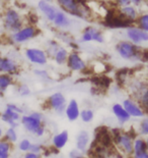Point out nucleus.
Listing matches in <instances>:
<instances>
[{
    "mask_svg": "<svg viewBox=\"0 0 148 158\" xmlns=\"http://www.w3.org/2000/svg\"><path fill=\"white\" fill-rule=\"evenodd\" d=\"M21 124L26 132L36 137H43L46 133L44 115L40 111H33L29 114H22Z\"/></svg>",
    "mask_w": 148,
    "mask_h": 158,
    "instance_id": "nucleus-1",
    "label": "nucleus"
},
{
    "mask_svg": "<svg viewBox=\"0 0 148 158\" xmlns=\"http://www.w3.org/2000/svg\"><path fill=\"white\" fill-rule=\"evenodd\" d=\"M112 139L115 141L118 149L121 151V153L124 154L126 157L131 158L134 154V139L135 136L132 135L130 132H123L120 130H114Z\"/></svg>",
    "mask_w": 148,
    "mask_h": 158,
    "instance_id": "nucleus-2",
    "label": "nucleus"
},
{
    "mask_svg": "<svg viewBox=\"0 0 148 158\" xmlns=\"http://www.w3.org/2000/svg\"><path fill=\"white\" fill-rule=\"evenodd\" d=\"M60 7L66 13L79 19H86L89 15V8L85 0H57Z\"/></svg>",
    "mask_w": 148,
    "mask_h": 158,
    "instance_id": "nucleus-3",
    "label": "nucleus"
},
{
    "mask_svg": "<svg viewBox=\"0 0 148 158\" xmlns=\"http://www.w3.org/2000/svg\"><path fill=\"white\" fill-rule=\"evenodd\" d=\"M116 50L121 58L125 60H140L142 49L130 41H121L117 44Z\"/></svg>",
    "mask_w": 148,
    "mask_h": 158,
    "instance_id": "nucleus-4",
    "label": "nucleus"
},
{
    "mask_svg": "<svg viewBox=\"0 0 148 158\" xmlns=\"http://www.w3.org/2000/svg\"><path fill=\"white\" fill-rule=\"evenodd\" d=\"M3 27L6 31L14 33L18 31L23 27V22L21 15L13 8H8L5 11L4 18H3Z\"/></svg>",
    "mask_w": 148,
    "mask_h": 158,
    "instance_id": "nucleus-5",
    "label": "nucleus"
},
{
    "mask_svg": "<svg viewBox=\"0 0 148 158\" xmlns=\"http://www.w3.org/2000/svg\"><path fill=\"white\" fill-rule=\"evenodd\" d=\"M67 100L64 94L61 92H55L52 95H50L47 99V104L49 108L52 109L54 112L58 115L62 116L65 114V109L67 106Z\"/></svg>",
    "mask_w": 148,
    "mask_h": 158,
    "instance_id": "nucleus-6",
    "label": "nucleus"
},
{
    "mask_svg": "<svg viewBox=\"0 0 148 158\" xmlns=\"http://www.w3.org/2000/svg\"><path fill=\"white\" fill-rule=\"evenodd\" d=\"M38 33L39 31L35 26H23L18 31L12 33L11 39L13 43L21 44V43L28 42L29 40L35 38L38 35Z\"/></svg>",
    "mask_w": 148,
    "mask_h": 158,
    "instance_id": "nucleus-7",
    "label": "nucleus"
},
{
    "mask_svg": "<svg viewBox=\"0 0 148 158\" xmlns=\"http://www.w3.org/2000/svg\"><path fill=\"white\" fill-rule=\"evenodd\" d=\"M25 55L26 59L33 64L36 65H45L48 63V54L45 50L37 47L26 48L25 50Z\"/></svg>",
    "mask_w": 148,
    "mask_h": 158,
    "instance_id": "nucleus-8",
    "label": "nucleus"
},
{
    "mask_svg": "<svg viewBox=\"0 0 148 158\" xmlns=\"http://www.w3.org/2000/svg\"><path fill=\"white\" fill-rule=\"evenodd\" d=\"M126 36L128 40L133 44L139 46L142 43L148 42V33L143 31L137 26H131L126 30Z\"/></svg>",
    "mask_w": 148,
    "mask_h": 158,
    "instance_id": "nucleus-9",
    "label": "nucleus"
},
{
    "mask_svg": "<svg viewBox=\"0 0 148 158\" xmlns=\"http://www.w3.org/2000/svg\"><path fill=\"white\" fill-rule=\"evenodd\" d=\"M122 105L124 106V108L126 109L128 114L131 116V118H132V117L133 118H142V117L146 115L145 111L143 110L140 104L133 98L125 99L123 101Z\"/></svg>",
    "mask_w": 148,
    "mask_h": 158,
    "instance_id": "nucleus-10",
    "label": "nucleus"
},
{
    "mask_svg": "<svg viewBox=\"0 0 148 158\" xmlns=\"http://www.w3.org/2000/svg\"><path fill=\"white\" fill-rule=\"evenodd\" d=\"M81 42H97V43H103L105 41V38H103V35L100 30L95 27H86V28L82 31L81 34Z\"/></svg>",
    "mask_w": 148,
    "mask_h": 158,
    "instance_id": "nucleus-11",
    "label": "nucleus"
},
{
    "mask_svg": "<svg viewBox=\"0 0 148 158\" xmlns=\"http://www.w3.org/2000/svg\"><path fill=\"white\" fill-rule=\"evenodd\" d=\"M67 66L72 72H83L86 69V63L78 52L72 51L69 53L67 59Z\"/></svg>",
    "mask_w": 148,
    "mask_h": 158,
    "instance_id": "nucleus-12",
    "label": "nucleus"
},
{
    "mask_svg": "<svg viewBox=\"0 0 148 158\" xmlns=\"http://www.w3.org/2000/svg\"><path fill=\"white\" fill-rule=\"evenodd\" d=\"M21 114L13 111V110L7 108V107L4 109V111L1 113V116H0V119L3 123L8 124V127H15V129L21 123Z\"/></svg>",
    "mask_w": 148,
    "mask_h": 158,
    "instance_id": "nucleus-13",
    "label": "nucleus"
},
{
    "mask_svg": "<svg viewBox=\"0 0 148 158\" xmlns=\"http://www.w3.org/2000/svg\"><path fill=\"white\" fill-rule=\"evenodd\" d=\"M38 8L43 13V15L45 16L47 21L51 23H53L54 19H55V16L57 15V11L59 9L56 6L51 4L49 1H46V0H40L38 3Z\"/></svg>",
    "mask_w": 148,
    "mask_h": 158,
    "instance_id": "nucleus-14",
    "label": "nucleus"
},
{
    "mask_svg": "<svg viewBox=\"0 0 148 158\" xmlns=\"http://www.w3.org/2000/svg\"><path fill=\"white\" fill-rule=\"evenodd\" d=\"M18 72V64L12 58L0 56V73L5 75H15Z\"/></svg>",
    "mask_w": 148,
    "mask_h": 158,
    "instance_id": "nucleus-15",
    "label": "nucleus"
},
{
    "mask_svg": "<svg viewBox=\"0 0 148 158\" xmlns=\"http://www.w3.org/2000/svg\"><path fill=\"white\" fill-rule=\"evenodd\" d=\"M90 143V134L85 130L79 131L75 138V148L80 152L86 154Z\"/></svg>",
    "mask_w": 148,
    "mask_h": 158,
    "instance_id": "nucleus-16",
    "label": "nucleus"
},
{
    "mask_svg": "<svg viewBox=\"0 0 148 158\" xmlns=\"http://www.w3.org/2000/svg\"><path fill=\"white\" fill-rule=\"evenodd\" d=\"M66 118L69 120L70 123H74L76 120L79 119L80 116V108L79 104L77 102L76 99H70L68 103H67L66 109H65V114Z\"/></svg>",
    "mask_w": 148,
    "mask_h": 158,
    "instance_id": "nucleus-17",
    "label": "nucleus"
},
{
    "mask_svg": "<svg viewBox=\"0 0 148 158\" xmlns=\"http://www.w3.org/2000/svg\"><path fill=\"white\" fill-rule=\"evenodd\" d=\"M69 142V132L67 130H63L61 132L55 134L52 137L53 147L56 150H61L65 147Z\"/></svg>",
    "mask_w": 148,
    "mask_h": 158,
    "instance_id": "nucleus-18",
    "label": "nucleus"
},
{
    "mask_svg": "<svg viewBox=\"0 0 148 158\" xmlns=\"http://www.w3.org/2000/svg\"><path fill=\"white\" fill-rule=\"evenodd\" d=\"M112 112L117 118L118 123L120 124H125L130 122L131 116L128 114L126 109L124 108V106L121 103H115L112 106Z\"/></svg>",
    "mask_w": 148,
    "mask_h": 158,
    "instance_id": "nucleus-19",
    "label": "nucleus"
},
{
    "mask_svg": "<svg viewBox=\"0 0 148 158\" xmlns=\"http://www.w3.org/2000/svg\"><path fill=\"white\" fill-rule=\"evenodd\" d=\"M53 25L57 29H66L71 25V19L65 11L62 9H58L57 15L53 21Z\"/></svg>",
    "mask_w": 148,
    "mask_h": 158,
    "instance_id": "nucleus-20",
    "label": "nucleus"
},
{
    "mask_svg": "<svg viewBox=\"0 0 148 158\" xmlns=\"http://www.w3.org/2000/svg\"><path fill=\"white\" fill-rule=\"evenodd\" d=\"M119 11L124 18H126L127 19H129V21L133 22V23H136L138 16H139V13H138L137 9L135 8V6L132 4L120 7Z\"/></svg>",
    "mask_w": 148,
    "mask_h": 158,
    "instance_id": "nucleus-21",
    "label": "nucleus"
},
{
    "mask_svg": "<svg viewBox=\"0 0 148 158\" xmlns=\"http://www.w3.org/2000/svg\"><path fill=\"white\" fill-rule=\"evenodd\" d=\"M133 149H134V154H133V155H137V154H140V153L145 152V151H148L146 140L144 139L142 136L136 137L135 139H134Z\"/></svg>",
    "mask_w": 148,
    "mask_h": 158,
    "instance_id": "nucleus-22",
    "label": "nucleus"
},
{
    "mask_svg": "<svg viewBox=\"0 0 148 158\" xmlns=\"http://www.w3.org/2000/svg\"><path fill=\"white\" fill-rule=\"evenodd\" d=\"M68 55H69L68 50H67L65 47L60 46L59 49L57 50V52L55 53V55H54L53 58H54L55 62L58 65H63V64H65V63L67 62Z\"/></svg>",
    "mask_w": 148,
    "mask_h": 158,
    "instance_id": "nucleus-23",
    "label": "nucleus"
},
{
    "mask_svg": "<svg viewBox=\"0 0 148 158\" xmlns=\"http://www.w3.org/2000/svg\"><path fill=\"white\" fill-rule=\"evenodd\" d=\"M12 144L6 141L4 138L0 139V158H10Z\"/></svg>",
    "mask_w": 148,
    "mask_h": 158,
    "instance_id": "nucleus-24",
    "label": "nucleus"
},
{
    "mask_svg": "<svg viewBox=\"0 0 148 158\" xmlns=\"http://www.w3.org/2000/svg\"><path fill=\"white\" fill-rule=\"evenodd\" d=\"M3 138H4L6 141H8L9 143H11L12 145L15 144L18 141V134L16 132V129L15 127H8L4 132V137Z\"/></svg>",
    "mask_w": 148,
    "mask_h": 158,
    "instance_id": "nucleus-25",
    "label": "nucleus"
},
{
    "mask_svg": "<svg viewBox=\"0 0 148 158\" xmlns=\"http://www.w3.org/2000/svg\"><path fill=\"white\" fill-rule=\"evenodd\" d=\"M13 83V79L10 75L0 73V92H5Z\"/></svg>",
    "mask_w": 148,
    "mask_h": 158,
    "instance_id": "nucleus-26",
    "label": "nucleus"
},
{
    "mask_svg": "<svg viewBox=\"0 0 148 158\" xmlns=\"http://www.w3.org/2000/svg\"><path fill=\"white\" fill-rule=\"evenodd\" d=\"M79 118L81 119L82 123H89L95 119V112H93V110L90 108H84V109L80 110Z\"/></svg>",
    "mask_w": 148,
    "mask_h": 158,
    "instance_id": "nucleus-27",
    "label": "nucleus"
},
{
    "mask_svg": "<svg viewBox=\"0 0 148 158\" xmlns=\"http://www.w3.org/2000/svg\"><path fill=\"white\" fill-rule=\"evenodd\" d=\"M137 102L140 104L145 113H148V87L137 97Z\"/></svg>",
    "mask_w": 148,
    "mask_h": 158,
    "instance_id": "nucleus-28",
    "label": "nucleus"
},
{
    "mask_svg": "<svg viewBox=\"0 0 148 158\" xmlns=\"http://www.w3.org/2000/svg\"><path fill=\"white\" fill-rule=\"evenodd\" d=\"M138 133L141 136L148 137V114L141 118L139 124H138Z\"/></svg>",
    "mask_w": 148,
    "mask_h": 158,
    "instance_id": "nucleus-29",
    "label": "nucleus"
},
{
    "mask_svg": "<svg viewBox=\"0 0 148 158\" xmlns=\"http://www.w3.org/2000/svg\"><path fill=\"white\" fill-rule=\"evenodd\" d=\"M32 142L31 140L28 139V138H23L21 141L18 142V150L21 151L22 153H26V152H29V150H31V147H32Z\"/></svg>",
    "mask_w": 148,
    "mask_h": 158,
    "instance_id": "nucleus-30",
    "label": "nucleus"
},
{
    "mask_svg": "<svg viewBox=\"0 0 148 158\" xmlns=\"http://www.w3.org/2000/svg\"><path fill=\"white\" fill-rule=\"evenodd\" d=\"M137 27H139L140 29H142L143 31L148 33V13H143L140 15L137 19Z\"/></svg>",
    "mask_w": 148,
    "mask_h": 158,
    "instance_id": "nucleus-31",
    "label": "nucleus"
},
{
    "mask_svg": "<svg viewBox=\"0 0 148 158\" xmlns=\"http://www.w3.org/2000/svg\"><path fill=\"white\" fill-rule=\"evenodd\" d=\"M59 43L55 41V40H51V41H49V46H48V49H47V54L50 57H54L55 55V53L57 52V50L59 49Z\"/></svg>",
    "mask_w": 148,
    "mask_h": 158,
    "instance_id": "nucleus-32",
    "label": "nucleus"
},
{
    "mask_svg": "<svg viewBox=\"0 0 148 158\" xmlns=\"http://www.w3.org/2000/svg\"><path fill=\"white\" fill-rule=\"evenodd\" d=\"M18 93L19 96L21 97H26V96H29L32 93L31 89H29V87L28 85H25V84H21V85L18 86Z\"/></svg>",
    "mask_w": 148,
    "mask_h": 158,
    "instance_id": "nucleus-33",
    "label": "nucleus"
},
{
    "mask_svg": "<svg viewBox=\"0 0 148 158\" xmlns=\"http://www.w3.org/2000/svg\"><path fill=\"white\" fill-rule=\"evenodd\" d=\"M33 73L36 75V77H38L39 79L44 80V81H48L50 80V75L46 69H36L33 70Z\"/></svg>",
    "mask_w": 148,
    "mask_h": 158,
    "instance_id": "nucleus-34",
    "label": "nucleus"
},
{
    "mask_svg": "<svg viewBox=\"0 0 148 158\" xmlns=\"http://www.w3.org/2000/svg\"><path fill=\"white\" fill-rule=\"evenodd\" d=\"M68 158H87V157L85 156L84 153L80 152L79 150H77L75 148V149H72L69 151Z\"/></svg>",
    "mask_w": 148,
    "mask_h": 158,
    "instance_id": "nucleus-35",
    "label": "nucleus"
},
{
    "mask_svg": "<svg viewBox=\"0 0 148 158\" xmlns=\"http://www.w3.org/2000/svg\"><path fill=\"white\" fill-rule=\"evenodd\" d=\"M6 107H7V108H9V109L13 110V111H15V112H18L19 114H21V115L23 114V109L21 108V106L16 105V104H14V103H8L7 105H6Z\"/></svg>",
    "mask_w": 148,
    "mask_h": 158,
    "instance_id": "nucleus-36",
    "label": "nucleus"
},
{
    "mask_svg": "<svg viewBox=\"0 0 148 158\" xmlns=\"http://www.w3.org/2000/svg\"><path fill=\"white\" fill-rule=\"evenodd\" d=\"M29 151H31V152H33V153H37V154H42L43 146L39 143H33L32 147H31V150Z\"/></svg>",
    "mask_w": 148,
    "mask_h": 158,
    "instance_id": "nucleus-37",
    "label": "nucleus"
},
{
    "mask_svg": "<svg viewBox=\"0 0 148 158\" xmlns=\"http://www.w3.org/2000/svg\"><path fill=\"white\" fill-rule=\"evenodd\" d=\"M22 158H42V154H37L33 152H26L25 153V155L22 156Z\"/></svg>",
    "mask_w": 148,
    "mask_h": 158,
    "instance_id": "nucleus-38",
    "label": "nucleus"
},
{
    "mask_svg": "<svg viewBox=\"0 0 148 158\" xmlns=\"http://www.w3.org/2000/svg\"><path fill=\"white\" fill-rule=\"evenodd\" d=\"M116 4H118L120 7H123V6H127V5H130L131 2L130 0H115Z\"/></svg>",
    "mask_w": 148,
    "mask_h": 158,
    "instance_id": "nucleus-39",
    "label": "nucleus"
},
{
    "mask_svg": "<svg viewBox=\"0 0 148 158\" xmlns=\"http://www.w3.org/2000/svg\"><path fill=\"white\" fill-rule=\"evenodd\" d=\"M142 61H148V49L142 50V53H141V59Z\"/></svg>",
    "mask_w": 148,
    "mask_h": 158,
    "instance_id": "nucleus-40",
    "label": "nucleus"
},
{
    "mask_svg": "<svg viewBox=\"0 0 148 158\" xmlns=\"http://www.w3.org/2000/svg\"><path fill=\"white\" fill-rule=\"evenodd\" d=\"M131 158H148V151H145L143 153L137 154V155H133Z\"/></svg>",
    "mask_w": 148,
    "mask_h": 158,
    "instance_id": "nucleus-41",
    "label": "nucleus"
},
{
    "mask_svg": "<svg viewBox=\"0 0 148 158\" xmlns=\"http://www.w3.org/2000/svg\"><path fill=\"white\" fill-rule=\"evenodd\" d=\"M143 0H130L131 4H133L134 6H139L142 3Z\"/></svg>",
    "mask_w": 148,
    "mask_h": 158,
    "instance_id": "nucleus-42",
    "label": "nucleus"
},
{
    "mask_svg": "<svg viewBox=\"0 0 148 158\" xmlns=\"http://www.w3.org/2000/svg\"><path fill=\"white\" fill-rule=\"evenodd\" d=\"M3 137H4V131H3V127L0 126V139H2Z\"/></svg>",
    "mask_w": 148,
    "mask_h": 158,
    "instance_id": "nucleus-43",
    "label": "nucleus"
},
{
    "mask_svg": "<svg viewBox=\"0 0 148 158\" xmlns=\"http://www.w3.org/2000/svg\"><path fill=\"white\" fill-rule=\"evenodd\" d=\"M146 144H147V149H148V137H146Z\"/></svg>",
    "mask_w": 148,
    "mask_h": 158,
    "instance_id": "nucleus-44",
    "label": "nucleus"
},
{
    "mask_svg": "<svg viewBox=\"0 0 148 158\" xmlns=\"http://www.w3.org/2000/svg\"><path fill=\"white\" fill-rule=\"evenodd\" d=\"M46 1H49V2H51V1H53V0H46Z\"/></svg>",
    "mask_w": 148,
    "mask_h": 158,
    "instance_id": "nucleus-45",
    "label": "nucleus"
},
{
    "mask_svg": "<svg viewBox=\"0 0 148 158\" xmlns=\"http://www.w3.org/2000/svg\"><path fill=\"white\" fill-rule=\"evenodd\" d=\"M146 2H147V6H148V0H146Z\"/></svg>",
    "mask_w": 148,
    "mask_h": 158,
    "instance_id": "nucleus-46",
    "label": "nucleus"
},
{
    "mask_svg": "<svg viewBox=\"0 0 148 158\" xmlns=\"http://www.w3.org/2000/svg\"><path fill=\"white\" fill-rule=\"evenodd\" d=\"M0 116H1V112H0Z\"/></svg>",
    "mask_w": 148,
    "mask_h": 158,
    "instance_id": "nucleus-47",
    "label": "nucleus"
}]
</instances>
